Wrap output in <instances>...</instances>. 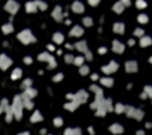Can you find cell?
I'll list each match as a JSON object with an SVG mask.
<instances>
[{
  "label": "cell",
  "mask_w": 152,
  "mask_h": 135,
  "mask_svg": "<svg viewBox=\"0 0 152 135\" xmlns=\"http://www.w3.org/2000/svg\"><path fill=\"white\" fill-rule=\"evenodd\" d=\"M135 5H137V8H138V9H144L147 7V3L144 1V0H137Z\"/></svg>",
  "instance_id": "cell-34"
},
{
  "label": "cell",
  "mask_w": 152,
  "mask_h": 135,
  "mask_svg": "<svg viewBox=\"0 0 152 135\" xmlns=\"http://www.w3.org/2000/svg\"><path fill=\"white\" fill-rule=\"evenodd\" d=\"M36 11H37V5H36L35 1H28V3L26 4V12H28V13H35Z\"/></svg>",
  "instance_id": "cell-17"
},
{
  "label": "cell",
  "mask_w": 152,
  "mask_h": 135,
  "mask_svg": "<svg viewBox=\"0 0 152 135\" xmlns=\"http://www.w3.org/2000/svg\"><path fill=\"white\" fill-rule=\"evenodd\" d=\"M74 63L76 66H79V67H81L82 66V63H84V57H75V59H74Z\"/></svg>",
  "instance_id": "cell-36"
},
{
  "label": "cell",
  "mask_w": 152,
  "mask_h": 135,
  "mask_svg": "<svg viewBox=\"0 0 152 135\" xmlns=\"http://www.w3.org/2000/svg\"><path fill=\"white\" fill-rule=\"evenodd\" d=\"M125 112L129 117H133V118L138 120V121L143 118V116H144L142 109H137V108H134V107H126L125 106Z\"/></svg>",
  "instance_id": "cell-4"
},
{
  "label": "cell",
  "mask_w": 152,
  "mask_h": 135,
  "mask_svg": "<svg viewBox=\"0 0 152 135\" xmlns=\"http://www.w3.org/2000/svg\"><path fill=\"white\" fill-rule=\"evenodd\" d=\"M144 93L147 94L148 98H152V86H146L144 88Z\"/></svg>",
  "instance_id": "cell-41"
},
{
  "label": "cell",
  "mask_w": 152,
  "mask_h": 135,
  "mask_svg": "<svg viewBox=\"0 0 152 135\" xmlns=\"http://www.w3.org/2000/svg\"><path fill=\"white\" fill-rule=\"evenodd\" d=\"M18 135H30V134H28L27 131H25V132H21V134H18Z\"/></svg>",
  "instance_id": "cell-57"
},
{
  "label": "cell",
  "mask_w": 152,
  "mask_h": 135,
  "mask_svg": "<svg viewBox=\"0 0 152 135\" xmlns=\"http://www.w3.org/2000/svg\"><path fill=\"white\" fill-rule=\"evenodd\" d=\"M125 31V25L121 23V22H117V23L113 25V32L116 34H124Z\"/></svg>",
  "instance_id": "cell-18"
},
{
  "label": "cell",
  "mask_w": 152,
  "mask_h": 135,
  "mask_svg": "<svg viewBox=\"0 0 152 135\" xmlns=\"http://www.w3.org/2000/svg\"><path fill=\"white\" fill-rule=\"evenodd\" d=\"M92 80L93 81H97L98 80V75H95V73H94V75H92Z\"/></svg>",
  "instance_id": "cell-52"
},
{
  "label": "cell",
  "mask_w": 152,
  "mask_h": 135,
  "mask_svg": "<svg viewBox=\"0 0 152 135\" xmlns=\"http://www.w3.org/2000/svg\"><path fill=\"white\" fill-rule=\"evenodd\" d=\"M85 57H86V59H88V61H92V59H93V54L89 52V50H88V52L85 53Z\"/></svg>",
  "instance_id": "cell-47"
},
{
  "label": "cell",
  "mask_w": 152,
  "mask_h": 135,
  "mask_svg": "<svg viewBox=\"0 0 152 135\" xmlns=\"http://www.w3.org/2000/svg\"><path fill=\"white\" fill-rule=\"evenodd\" d=\"M12 111L13 114L17 120L22 118V113H23V100H22V95H15L14 100L12 104Z\"/></svg>",
  "instance_id": "cell-2"
},
{
  "label": "cell",
  "mask_w": 152,
  "mask_h": 135,
  "mask_svg": "<svg viewBox=\"0 0 152 135\" xmlns=\"http://www.w3.org/2000/svg\"><path fill=\"white\" fill-rule=\"evenodd\" d=\"M90 90H92L93 93H95V96H102L103 95V91L100 90L97 85H92L90 86Z\"/></svg>",
  "instance_id": "cell-28"
},
{
  "label": "cell",
  "mask_w": 152,
  "mask_h": 135,
  "mask_svg": "<svg viewBox=\"0 0 152 135\" xmlns=\"http://www.w3.org/2000/svg\"><path fill=\"white\" fill-rule=\"evenodd\" d=\"M79 72H80V75H82V76L88 75V73H89V67H88V66H81Z\"/></svg>",
  "instance_id": "cell-38"
},
{
  "label": "cell",
  "mask_w": 152,
  "mask_h": 135,
  "mask_svg": "<svg viewBox=\"0 0 152 135\" xmlns=\"http://www.w3.org/2000/svg\"><path fill=\"white\" fill-rule=\"evenodd\" d=\"M82 23H84L85 27H90V26H93V19L90 18V17H84Z\"/></svg>",
  "instance_id": "cell-33"
},
{
  "label": "cell",
  "mask_w": 152,
  "mask_h": 135,
  "mask_svg": "<svg viewBox=\"0 0 152 135\" xmlns=\"http://www.w3.org/2000/svg\"><path fill=\"white\" fill-rule=\"evenodd\" d=\"M35 3H36V5H37V8L41 9V11H45L46 7H48L45 1H41V0H37V1H35Z\"/></svg>",
  "instance_id": "cell-35"
},
{
  "label": "cell",
  "mask_w": 152,
  "mask_h": 135,
  "mask_svg": "<svg viewBox=\"0 0 152 135\" xmlns=\"http://www.w3.org/2000/svg\"><path fill=\"white\" fill-rule=\"evenodd\" d=\"M18 40H19L22 44H31V43H33L36 39L30 30H23V31H21L19 34H18Z\"/></svg>",
  "instance_id": "cell-3"
},
{
  "label": "cell",
  "mask_w": 152,
  "mask_h": 135,
  "mask_svg": "<svg viewBox=\"0 0 152 135\" xmlns=\"http://www.w3.org/2000/svg\"><path fill=\"white\" fill-rule=\"evenodd\" d=\"M25 63L26 65H30V63H32V59H31V57H25Z\"/></svg>",
  "instance_id": "cell-48"
},
{
  "label": "cell",
  "mask_w": 152,
  "mask_h": 135,
  "mask_svg": "<svg viewBox=\"0 0 152 135\" xmlns=\"http://www.w3.org/2000/svg\"><path fill=\"white\" fill-rule=\"evenodd\" d=\"M1 30H3V32H4L5 35H8V34H10V32H13V26L10 23H7V25H4V26L1 27Z\"/></svg>",
  "instance_id": "cell-29"
},
{
  "label": "cell",
  "mask_w": 152,
  "mask_h": 135,
  "mask_svg": "<svg viewBox=\"0 0 152 135\" xmlns=\"http://www.w3.org/2000/svg\"><path fill=\"white\" fill-rule=\"evenodd\" d=\"M88 131H89L90 135H94V129L93 127H88Z\"/></svg>",
  "instance_id": "cell-50"
},
{
  "label": "cell",
  "mask_w": 152,
  "mask_h": 135,
  "mask_svg": "<svg viewBox=\"0 0 152 135\" xmlns=\"http://www.w3.org/2000/svg\"><path fill=\"white\" fill-rule=\"evenodd\" d=\"M10 65H12V59L9 57H7L5 54L0 55V68L1 70H7Z\"/></svg>",
  "instance_id": "cell-9"
},
{
  "label": "cell",
  "mask_w": 152,
  "mask_h": 135,
  "mask_svg": "<svg viewBox=\"0 0 152 135\" xmlns=\"http://www.w3.org/2000/svg\"><path fill=\"white\" fill-rule=\"evenodd\" d=\"M39 61H41V62H48L49 68H54V67H56V65H57L56 59H54L49 53H41V54L39 55Z\"/></svg>",
  "instance_id": "cell-5"
},
{
  "label": "cell",
  "mask_w": 152,
  "mask_h": 135,
  "mask_svg": "<svg viewBox=\"0 0 152 135\" xmlns=\"http://www.w3.org/2000/svg\"><path fill=\"white\" fill-rule=\"evenodd\" d=\"M86 99H88V93L85 90H80L79 93L74 94V99H72V100H75L79 104H81V103H85Z\"/></svg>",
  "instance_id": "cell-8"
},
{
  "label": "cell",
  "mask_w": 152,
  "mask_h": 135,
  "mask_svg": "<svg viewBox=\"0 0 152 135\" xmlns=\"http://www.w3.org/2000/svg\"><path fill=\"white\" fill-rule=\"evenodd\" d=\"M139 44H141L142 48H146L148 47V45L152 44V39L149 36H142L141 37V41H139Z\"/></svg>",
  "instance_id": "cell-19"
},
{
  "label": "cell",
  "mask_w": 152,
  "mask_h": 135,
  "mask_svg": "<svg viewBox=\"0 0 152 135\" xmlns=\"http://www.w3.org/2000/svg\"><path fill=\"white\" fill-rule=\"evenodd\" d=\"M71 9H72V12L80 14V13H82V12H84V5H82L80 1H74V3H72Z\"/></svg>",
  "instance_id": "cell-12"
},
{
  "label": "cell",
  "mask_w": 152,
  "mask_h": 135,
  "mask_svg": "<svg viewBox=\"0 0 152 135\" xmlns=\"http://www.w3.org/2000/svg\"><path fill=\"white\" fill-rule=\"evenodd\" d=\"M62 78H63V75H62V73H57V75L53 77V81L54 82H58V81H61Z\"/></svg>",
  "instance_id": "cell-43"
},
{
  "label": "cell",
  "mask_w": 152,
  "mask_h": 135,
  "mask_svg": "<svg viewBox=\"0 0 152 135\" xmlns=\"http://www.w3.org/2000/svg\"><path fill=\"white\" fill-rule=\"evenodd\" d=\"M31 84H32V80L27 78V80H25V81H23L22 88H23V89H28V88H30V85H31Z\"/></svg>",
  "instance_id": "cell-40"
},
{
  "label": "cell",
  "mask_w": 152,
  "mask_h": 135,
  "mask_svg": "<svg viewBox=\"0 0 152 135\" xmlns=\"http://www.w3.org/2000/svg\"><path fill=\"white\" fill-rule=\"evenodd\" d=\"M141 98H142V99H144V98H147V94H146V93H143V94H141Z\"/></svg>",
  "instance_id": "cell-55"
},
{
  "label": "cell",
  "mask_w": 152,
  "mask_h": 135,
  "mask_svg": "<svg viewBox=\"0 0 152 135\" xmlns=\"http://www.w3.org/2000/svg\"><path fill=\"white\" fill-rule=\"evenodd\" d=\"M66 48H67V49H72V45H71V44H67Z\"/></svg>",
  "instance_id": "cell-56"
},
{
  "label": "cell",
  "mask_w": 152,
  "mask_h": 135,
  "mask_svg": "<svg viewBox=\"0 0 152 135\" xmlns=\"http://www.w3.org/2000/svg\"><path fill=\"white\" fill-rule=\"evenodd\" d=\"M64 135H81L80 129H67L64 131Z\"/></svg>",
  "instance_id": "cell-26"
},
{
  "label": "cell",
  "mask_w": 152,
  "mask_h": 135,
  "mask_svg": "<svg viewBox=\"0 0 152 135\" xmlns=\"http://www.w3.org/2000/svg\"><path fill=\"white\" fill-rule=\"evenodd\" d=\"M40 121H43V116H41V113L39 111H35L33 114L31 116V122H40Z\"/></svg>",
  "instance_id": "cell-23"
},
{
  "label": "cell",
  "mask_w": 152,
  "mask_h": 135,
  "mask_svg": "<svg viewBox=\"0 0 152 135\" xmlns=\"http://www.w3.org/2000/svg\"><path fill=\"white\" fill-rule=\"evenodd\" d=\"M149 62H151V63H152V57H151V58H149Z\"/></svg>",
  "instance_id": "cell-59"
},
{
  "label": "cell",
  "mask_w": 152,
  "mask_h": 135,
  "mask_svg": "<svg viewBox=\"0 0 152 135\" xmlns=\"http://www.w3.org/2000/svg\"><path fill=\"white\" fill-rule=\"evenodd\" d=\"M137 135H144V131H142V130H139V131H137Z\"/></svg>",
  "instance_id": "cell-54"
},
{
  "label": "cell",
  "mask_w": 152,
  "mask_h": 135,
  "mask_svg": "<svg viewBox=\"0 0 152 135\" xmlns=\"http://www.w3.org/2000/svg\"><path fill=\"white\" fill-rule=\"evenodd\" d=\"M113 109L116 111V113H123V112H125V106H124V104H121V103H117Z\"/></svg>",
  "instance_id": "cell-32"
},
{
  "label": "cell",
  "mask_w": 152,
  "mask_h": 135,
  "mask_svg": "<svg viewBox=\"0 0 152 135\" xmlns=\"http://www.w3.org/2000/svg\"><path fill=\"white\" fill-rule=\"evenodd\" d=\"M5 112H7V121L8 122H10L13 120V117H14V114H13V111H12V107H8L7 109H5Z\"/></svg>",
  "instance_id": "cell-30"
},
{
  "label": "cell",
  "mask_w": 152,
  "mask_h": 135,
  "mask_svg": "<svg viewBox=\"0 0 152 135\" xmlns=\"http://www.w3.org/2000/svg\"><path fill=\"white\" fill-rule=\"evenodd\" d=\"M21 76H22V71H21L19 68H15V70L13 71V73H12V78L13 80H17V78H19Z\"/></svg>",
  "instance_id": "cell-31"
},
{
  "label": "cell",
  "mask_w": 152,
  "mask_h": 135,
  "mask_svg": "<svg viewBox=\"0 0 152 135\" xmlns=\"http://www.w3.org/2000/svg\"><path fill=\"white\" fill-rule=\"evenodd\" d=\"M46 48H48V49L50 50V52H53V50L56 49V48H54V45H52V44H50V45H48V47H46Z\"/></svg>",
  "instance_id": "cell-51"
},
{
  "label": "cell",
  "mask_w": 152,
  "mask_h": 135,
  "mask_svg": "<svg viewBox=\"0 0 152 135\" xmlns=\"http://www.w3.org/2000/svg\"><path fill=\"white\" fill-rule=\"evenodd\" d=\"M134 35L138 36V37H142L144 35V31L142 29H135V30H134Z\"/></svg>",
  "instance_id": "cell-42"
},
{
  "label": "cell",
  "mask_w": 152,
  "mask_h": 135,
  "mask_svg": "<svg viewBox=\"0 0 152 135\" xmlns=\"http://www.w3.org/2000/svg\"><path fill=\"white\" fill-rule=\"evenodd\" d=\"M75 48H76L77 50H79V52H82V53H86L88 50V45H86V41H84V40H82V41H79V43H76V44H75Z\"/></svg>",
  "instance_id": "cell-15"
},
{
  "label": "cell",
  "mask_w": 152,
  "mask_h": 135,
  "mask_svg": "<svg viewBox=\"0 0 152 135\" xmlns=\"http://www.w3.org/2000/svg\"><path fill=\"white\" fill-rule=\"evenodd\" d=\"M98 53H99V54H106V53H107V48H104V47L99 48V49H98Z\"/></svg>",
  "instance_id": "cell-46"
},
{
  "label": "cell",
  "mask_w": 152,
  "mask_h": 135,
  "mask_svg": "<svg viewBox=\"0 0 152 135\" xmlns=\"http://www.w3.org/2000/svg\"><path fill=\"white\" fill-rule=\"evenodd\" d=\"M79 106H80V104L77 103V102H75V100H70V103L64 104V108H66L67 111H75V109H76Z\"/></svg>",
  "instance_id": "cell-21"
},
{
  "label": "cell",
  "mask_w": 152,
  "mask_h": 135,
  "mask_svg": "<svg viewBox=\"0 0 152 135\" xmlns=\"http://www.w3.org/2000/svg\"><path fill=\"white\" fill-rule=\"evenodd\" d=\"M74 59H75V57H72L71 54H67L66 57H64V61H66V63H71V62H74Z\"/></svg>",
  "instance_id": "cell-44"
},
{
  "label": "cell",
  "mask_w": 152,
  "mask_h": 135,
  "mask_svg": "<svg viewBox=\"0 0 152 135\" xmlns=\"http://www.w3.org/2000/svg\"><path fill=\"white\" fill-rule=\"evenodd\" d=\"M110 131L112 132V134H121V132L124 131V127L119 124H113L110 126Z\"/></svg>",
  "instance_id": "cell-16"
},
{
  "label": "cell",
  "mask_w": 152,
  "mask_h": 135,
  "mask_svg": "<svg viewBox=\"0 0 152 135\" xmlns=\"http://www.w3.org/2000/svg\"><path fill=\"white\" fill-rule=\"evenodd\" d=\"M138 22L139 23H147L148 22V17L146 14H139L138 16Z\"/></svg>",
  "instance_id": "cell-37"
},
{
  "label": "cell",
  "mask_w": 152,
  "mask_h": 135,
  "mask_svg": "<svg viewBox=\"0 0 152 135\" xmlns=\"http://www.w3.org/2000/svg\"><path fill=\"white\" fill-rule=\"evenodd\" d=\"M22 100H23V107H26V108L31 109V108L33 107V103L31 102V99H30V98H27V96L22 95Z\"/></svg>",
  "instance_id": "cell-24"
},
{
  "label": "cell",
  "mask_w": 152,
  "mask_h": 135,
  "mask_svg": "<svg viewBox=\"0 0 152 135\" xmlns=\"http://www.w3.org/2000/svg\"><path fill=\"white\" fill-rule=\"evenodd\" d=\"M37 94V91L35 90V89H32V88H28V89H25V93H23V95L25 96H27V98H33V96Z\"/></svg>",
  "instance_id": "cell-22"
},
{
  "label": "cell",
  "mask_w": 152,
  "mask_h": 135,
  "mask_svg": "<svg viewBox=\"0 0 152 135\" xmlns=\"http://www.w3.org/2000/svg\"><path fill=\"white\" fill-rule=\"evenodd\" d=\"M121 3H123L125 7H129L130 5V0H121Z\"/></svg>",
  "instance_id": "cell-49"
},
{
  "label": "cell",
  "mask_w": 152,
  "mask_h": 135,
  "mask_svg": "<svg viewBox=\"0 0 152 135\" xmlns=\"http://www.w3.org/2000/svg\"><path fill=\"white\" fill-rule=\"evenodd\" d=\"M3 111H4V108H3V107H1V106H0V113H1V112H3Z\"/></svg>",
  "instance_id": "cell-58"
},
{
  "label": "cell",
  "mask_w": 152,
  "mask_h": 135,
  "mask_svg": "<svg viewBox=\"0 0 152 135\" xmlns=\"http://www.w3.org/2000/svg\"><path fill=\"white\" fill-rule=\"evenodd\" d=\"M117 68H119V65L115 62V61H111L108 65H106V66H103L102 67V71L104 73H113V72H116L117 71Z\"/></svg>",
  "instance_id": "cell-7"
},
{
  "label": "cell",
  "mask_w": 152,
  "mask_h": 135,
  "mask_svg": "<svg viewBox=\"0 0 152 135\" xmlns=\"http://www.w3.org/2000/svg\"><path fill=\"white\" fill-rule=\"evenodd\" d=\"M52 17H53L56 21H62V17H63V14H62L61 7H56V8H54V11L52 12Z\"/></svg>",
  "instance_id": "cell-14"
},
{
  "label": "cell",
  "mask_w": 152,
  "mask_h": 135,
  "mask_svg": "<svg viewBox=\"0 0 152 135\" xmlns=\"http://www.w3.org/2000/svg\"><path fill=\"white\" fill-rule=\"evenodd\" d=\"M90 108L95 109V114L97 116H104L108 111H112V102L111 99H103L102 96H95L94 102L90 104Z\"/></svg>",
  "instance_id": "cell-1"
},
{
  "label": "cell",
  "mask_w": 152,
  "mask_h": 135,
  "mask_svg": "<svg viewBox=\"0 0 152 135\" xmlns=\"http://www.w3.org/2000/svg\"><path fill=\"white\" fill-rule=\"evenodd\" d=\"M112 50L115 53H119V54H121V53L125 50V47H124V44H121L119 40H113V43H112Z\"/></svg>",
  "instance_id": "cell-11"
},
{
  "label": "cell",
  "mask_w": 152,
  "mask_h": 135,
  "mask_svg": "<svg viewBox=\"0 0 152 135\" xmlns=\"http://www.w3.org/2000/svg\"><path fill=\"white\" fill-rule=\"evenodd\" d=\"M53 40H54V43H57V44H62L63 40H64V37H63V35H62L61 32H56V34L53 35Z\"/></svg>",
  "instance_id": "cell-25"
},
{
  "label": "cell",
  "mask_w": 152,
  "mask_h": 135,
  "mask_svg": "<svg viewBox=\"0 0 152 135\" xmlns=\"http://www.w3.org/2000/svg\"><path fill=\"white\" fill-rule=\"evenodd\" d=\"M62 124H63V120H62L61 117H56V118H54V126L59 127V126H62Z\"/></svg>",
  "instance_id": "cell-39"
},
{
  "label": "cell",
  "mask_w": 152,
  "mask_h": 135,
  "mask_svg": "<svg viewBox=\"0 0 152 135\" xmlns=\"http://www.w3.org/2000/svg\"><path fill=\"white\" fill-rule=\"evenodd\" d=\"M5 11L9 12V13L14 14L18 12V8H19V5H18L17 1H14V0H8L7 3H5Z\"/></svg>",
  "instance_id": "cell-6"
},
{
  "label": "cell",
  "mask_w": 152,
  "mask_h": 135,
  "mask_svg": "<svg viewBox=\"0 0 152 135\" xmlns=\"http://www.w3.org/2000/svg\"><path fill=\"white\" fill-rule=\"evenodd\" d=\"M128 44H129V45H130V47H133V45H134V44H135V41H134V40H133V39H130V40H129V43H128Z\"/></svg>",
  "instance_id": "cell-53"
},
{
  "label": "cell",
  "mask_w": 152,
  "mask_h": 135,
  "mask_svg": "<svg viewBox=\"0 0 152 135\" xmlns=\"http://www.w3.org/2000/svg\"><path fill=\"white\" fill-rule=\"evenodd\" d=\"M112 9H113V12H115V13H123L124 12V9H125V5H124L123 3H121V1H117V3H115V5L112 7Z\"/></svg>",
  "instance_id": "cell-20"
},
{
  "label": "cell",
  "mask_w": 152,
  "mask_h": 135,
  "mask_svg": "<svg viewBox=\"0 0 152 135\" xmlns=\"http://www.w3.org/2000/svg\"><path fill=\"white\" fill-rule=\"evenodd\" d=\"M125 70L126 72H137L138 71V65H137L135 61H129V62L125 63Z\"/></svg>",
  "instance_id": "cell-10"
},
{
  "label": "cell",
  "mask_w": 152,
  "mask_h": 135,
  "mask_svg": "<svg viewBox=\"0 0 152 135\" xmlns=\"http://www.w3.org/2000/svg\"><path fill=\"white\" fill-rule=\"evenodd\" d=\"M82 34H84V30H82V27H80V26H74L72 30L70 31V35L74 37H79V36H81Z\"/></svg>",
  "instance_id": "cell-13"
},
{
  "label": "cell",
  "mask_w": 152,
  "mask_h": 135,
  "mask_svg": "<svg viewBox=\"0 0 152 135\" xmlns=\"http://www.w3.org/2000/svg\"><path fill=\"white\" fill-rule=\"evenodd\" d=\"M100 84L104 85V86H112L113 85V80H112V78H110V77H103V78H100Z\"/></svg>",
  "instance_id": "cell-27"
},
{
  "label": "cell",
  "mask_w": 152,
  "mask_h": 135,
  "mask_svg": "<svg viewBox=\"0 0 152 135\" xmlns=\"http://www.w3.org/2000/svg\"><path fill=\"white\" fill-rule=\"evenodd\" d=\"M99 1H100V0H88V3H89L90 5H93V7H95Z\"/></svg>",
  "instance_id": "cell-45"
}]
</instances>
